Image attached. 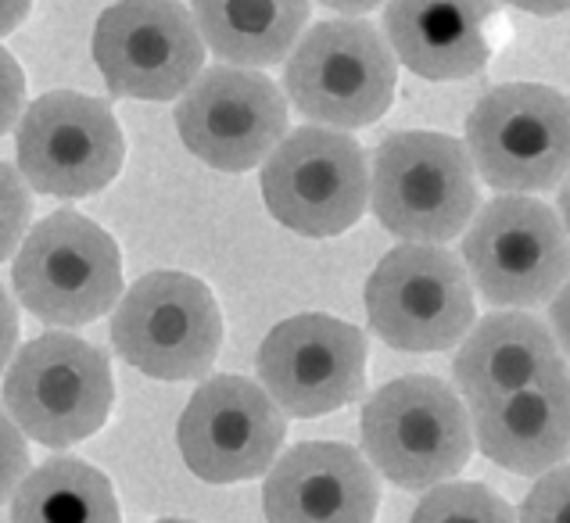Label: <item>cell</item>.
I'll return each instance as SVG.
<instances>
[{
  "label": "cell",
  "mask_w": 570,
  "mask_h": 523,
  "mask_svg": "<svg viewBox=\"0 0 570 523\" xmlns=\"http://www.w3.org/2000/svg\"><path fill=\"white\" fill-rule=\"evenodd\" d=\"M14 345H19V313H14L8 290L0 287V369L11 366Z\"/></svg>",
  "instance_id": "28"
},
{
  "label": "cell",
  "mask_w": 570,
  "mask_h": 523,
  "mask_svg": "<svg viewBox=\"0 0 570 523\" xmlns=\"http://www.w3.org/2000/svg\"><path fill=\"white\" fill-rule=\"evenodd\" d=\"M549 330H552V337H557L563 363L570 366V280L560 287V294L549 305Z\"/></svg>",
  "instance_id": "27"
},
{
  "label": "cell",
  "mask_w": 570,
  "mask_h": 523,
  "mask_svg": "<svg viewBox=\"0 0 570 523\" xmlns=\"http://www.w3.org/2000/svg\"><path fill=\"white\" fill-rule=\"evenodd\" d=\"M155 523H194V520H155Z\"/></svg>",
  "instance_id": "33"
},
{
  "label": "cell",
  "mask_w": 570,
  "mask_h": 523,
  "mask_svg": "<svg viewBox=\"0 0 570 523\" xmlns=\"http://www.w3.org/2000/svg\"><path fill=\"white\" fill-rule=\"evenodd\" d=\"M19 302L40 323L87 326L122 298V255L94 219L65 208L29 226L11 266Z\"/></svg>",
  "instance_id": "4"
},
{
  "label": "cell",
  "mask_w": 570,
  "mask_h": 523,
  "mask_svg": "<svg viewBox=\"0 0 570 523\" xmlns=\"http://www.w3.org/2000/svg\"><path fill=\"white\" fill-rule=\"evenodd\" d=\"M19 172L47 198H90L119 176L126 161L122 129L105 101L76 90L37 97L22 111Z\"/></svg>",
  "instance_id": "12"
},
{
  "label": "cell",
  "mask_w": 570,
  "mask_h": 523,
  "mask_svg": "<svg viewBox=\"0 0 570 523\" xmlns=\"http://www.w3.org/2000/svg\"><path fill=\"white\" fill-rule=\"evenodd\" d=\"M184 147L219 172H248L287 137V101L255 69L219 65L190 83L176 105Z\"/></svg>",
  "instance_id": "15"
},
{
  "label": "cell",
  "mask_w": 570,
  "mask_h": 523,
  "mask_svg": "<svg viewBox=\"0 0 570 523\" xmlns=\"http://www.w3.org/2000/svg\"><path fill=\"white\" fill-rule=\"evenodd\" d=\"M466 155L502 194L560 187L570 172V101L539 83L488 90L466 119Z\"/></svg>",
  "instance_id": "9"
},
{
  "label": "cell",
  "mask_w": 570,
  "mask_h": 523,
  "mask_svg": "<svg viewBox=\"0 0 570 523\" xmlns=\"http://www.w3.org/2000/svg\"><path fill=\"white\" fill-rule=\"evenodd\" d=\"M26 111V76L22 65L0 47V137L19 122Z\"/></svg>",
  "instance_id": "26"
},
{
  "label": "cell",
  "mask_w": 570,
  "mask_h": 523,
  "mask_svg": "<svg viewBox=\"0 0 570 523\" xmlns=\"http://www.w3.org/2000/svg\"><path fill=\"white\" fill-rule=\"evenodd\" d=\"M11 523H122L116 487L83 460L58 455L29 470L11 499Z\"/></svg>",
  "instance_id": "21"
},
{
  "label": "cell",
  "mask_w": 570,
  "mask_h": 523,
  "mask_svg": "<svg viewBox=\"0 0 570 523\" xmlns=\"http://www.w3.org/2000/svg\"><path fill=\"white\" fill-rule=\"evenodd\" d=\"M410 523H517L513 505L478 481L438 484L420 499Z\"/></svg>",
  "instance_id": "22"
},
{
  "label": "cell",
  "mask_w": 570,
  "mask_h": 523,
  "mask_svg": "<svg viewBox=\"0 0 570 523\" xmlns=\"http://www.w3.org/2000/svg\"><path fill=\"white\" fill-rule=\"evenodd\" d=\"M116 398L108 355L90 341L51 330L11 358L4 408L19 431L47 448H69L105 427Z\"/></svg>",
  "instance_id": "5"
},
{
  "label": "cell",
  "mask_w": 570,
  "mask_h": 523,
  "mask_svg": "<svg viewBox=\"0 0 570 523\" xmlns=\"http://www.w3.org/2000/svg\"><path fill=\"white\" fill-rule=\"evenodd\" d=\"M557 205H560V219H563L567 237H570V172L563 176V184H560V198H557Z\"/></svg>",
  "instance_id": "32"
},
{
  "label": "cell",
  "mask_w": 570,
  "mask_h": 523,
  "mask_svg": "<svg viewBox=\"0 0 570 523\" xmlns=\"http://www.w3.org/2000/svg\"><path fill=\"white\" fill-rule=\"evenodd\" d=\"M463 266L484 302L539 308L570 280V237L557 208L528 194L488 201L463 237Z\"/></svg>",
  "instance_id": "6"
},
{
  "label": "cell",
  "mask_w": 570,
  "mask_h": 523,
  "mask_svg": "<svg viewBox=\"0 0 570 523\" xmlns=\"http://www.w3.org/2000/svg\"><path fill=\"white\" fill-rule=\"evenodd\" d=\"M90 51L108 90L134 101H176L205 65V40L180 0H119L94 26Z\"/></svg>",
  "instance_id": "11"
},
{
  "label": "cell",
  "mask_w": 570,
  "mask_h": 523,
  "mask_svg": "<svg viewBox=\"0 0 570 523\" xmlns=\"http://www.w3.org/2000/svg\"><path fill=\"white\" fill-rule=\"evenodd\" d=\"M377 505V470L337 441H302L287 448L263 484L269 523H373Z\"/></svg>",
  "instance_id": "16"
},
{
  "label": "cell",
  "mask_w": 570,
  "mask_h": 523,
  "mask_svg": "<svg viewBox=\"0 0 570 523\" xmlns=\"http://www.w3.org/2000/svg\"><path fill=\"white\" fill-rule=\"evenodd\" d=\"M29 8H32V0H0V37H8V32L22 26Z\"/></svg>",
  "instance_id": "29"
},
{
  "label": "cell",
  "mask_w": 570,
  "mask_h": 523,
  "mask_svg": "<svg viewBox=\"0 0 570 523\" xmlns=\"http://www.w3.org/2000/svg\"><path fill=\"white\" fill-rule=\"evenodd\" d=\"M502 4H510L517 11H528V14H542V19L570 11V0H502Z\"/></svg>",
  "instance_id": "30"
},
{
  "label": "cell",
  "mask_w": 570,
  "mask_h": 523,
  "mask_svg": "<svg viewBox=\"0 0 570 523\" xmlns=\"http://www.w3.org/2000/svg\"><path fill=\"white\" fill-rule=\"evenodd\" d=\"M563 369L570 366L563 363L560 345L549 326L539 316L510 308V313L484 316L463 337L452 363V377L460 398L470 408H478Z\"/></svg>",
  "instance_id": "19"
},
{
  "label": "cell",
  "mask_w": 570,
  "mask_h": 523,
  "mask_svg": "<svg viewBox=\"0 0 570 523\" xmlns=\"http://www.w3.org/2000/svg\"><path fill=\"white\" fill-rule=\"evenodd\" d=\"M111 345L155 381H198L216 366L223 313L198 276L158 269L140 276L111 316Z\"/></svg>",
  "instance_id": "7"
},
{
  "label": "cell",
  "mask_w": 570,
  "mask_h": 523,
  "mask_svg": "<svg viewBox=\"0 0 570 523\" xmlns=\"http://www.w3.org/2000/svg\"><path fill=\"white\" fill-rule=\"evenodd\" d=\"M255 366L284 416L316 420L363 398L366 337L348 319L323 313L291 316L266 334Z\"/></svg>",
  "instance_id": "14"
},
{
  "label": "cell",
  "mask_w": 570,
  "mask_h": 523,
  "mask_svg": "<svg viewBox=\"0 0 570 523\" xmlns=\"http://www.w3.org/2000/svg\"><path fill=\"white\" fill-rule=\"evenodd\" d=\"M29 477V445L19 423L8 416V408H0V505L11 502L19 484Z\"/></svg>",
  "instance_id": "25"
},
{
  "label": "cell",
  "mask_w": 570,
  "mask_h": 523,
  "mask_svg": "<svg viewBox=\"0 0 570 523\" xmlns=\"http://www.w3.org/2000/svg\"><path fill=\"white\" fill-rule=\"evenodd\" d=\"M399 58L370 22H316L284 65V90L305 119L327 129L373 126L395 101Z\"/></svg>",
  "instance_id": "3"
},
{
  "label": "cell",
  "mask_w": 570,
  "mask_h": 523,
  "mask_svg": "<svg viewBox=\"0 0 570 523\" xmlns=\"http://www.w3.org/2000/svg\"><path fill=\"white\" fill-rule=\"evenodd\" d=\"M29 219H32L29 184L19 169L0 161V262L19 255L22 240L29 234Z\"/></svg>",
  "instance_id": "23"
},
{
  "label": "cell",
  "mask_w": 570,
  "mask_h": 523,
  "mask_svg": "<svg viewBox=\"0 0 570 523\" xmlns=\"http://www.w3.org/2000/svg\"><path fill=\"white\" fill-rule=\"evenodd\" d=\"M370 208L405 244H445L478 216V169L466 144L410 129L373 151Z\"/></svg>",
  "instance_id": "1"
},
{
  "label": "cell",
  "mask_w": 570,
  "mask_h": 523,
  "mask_svg": "<svg viewBox=\"0 0 570 523\" xmlns=\"http://www.w3.org/2000/svg\"><path fill=\"white\" fill-rule=\"evenodd\" d=\"M517 523H570V463L542 473L520 502Z\"/></svg>",
  "instance_id": "24"
},
{
  "label": "cell",
  "mask_w": 570,
  "mask_h": 523,
  "mask_svg": "<svg viewBox=\"0 0 570 523\" xmlns=\"http://www.w3.org/2000/svg\"><path fill=\"white\" fill-rule=\"evenodd\" d=\"M492 0H387L384 40L413 76L449 83L478 76L492 58Z\"/></svg>",
  "instance_id": "17"
},
{
  "label": "cell",
  "mask_w": 570,
  "mask_h": 523,
  "mask_svg": "<svg viewBox=\"0 0 570 523\" xmlns=\"http://www.w3.org/2000/svg\"><path fill=\"white\" fill-rule=\"evenodd\" d=\"M263 201L291 234L337 237L352 230L370 205L363 147L341 129H295L263 161Z\"/></svg>",
  "instance_id": "10"
},
{
  "label": "cell",
  "mask_w": 570,
  "mask_h": 523,
  "mask_svg": "<svg viewBox=\"0 0 570 523\" xmlns=\"http://www.w3.org/2000/svg\"><path fill=\"white\" fill-rule=\"evenodd\" d=\"M470 427L484 460L520 477L563 466L570 455V369L470 408Z\"/></svg>",
  "instance_id": "18"
},
{
  "label": "cell",
  "mask_w": 570,
  "mask_h": 523,
  "mask_svg": "<svg viewBox=\"0 0 570 523\" xmlns=\"http://www.w3.org/2000/svg\"><path fill=\"white\" fill-rule=\"evenodd\" d=\"M366 463L405 492H431L470 463L474 427L463 398L438 377H399L363 405Z\"/></svg>",
  "instance_id": "2"
},
{
  "label": "cell",
  "mask_w": 570,
  "mask_h": 523,
  "mask_svg": "<svg viewBox=\"0 0 570 523\" xmlns=\"http://www.w3.org/2000/svg\"><path fill=\"white\" fill-rule=\"evenodd\" d=\"M320 4L331 8V11H341V14H363V11L381 8L384 0H320Z\"/></svg>",
  "instance_id": "31"
},
{
  "label": "cell",
  "mask_w": 570,
  "mask_h": 523,
  "mask_svg": "<svg viewBox=\"0 0 570 523\" xmlns=\"http://www.w3.org/2000/svg\"><path fill=\"white\" fill-rule=\"evenodd\" d=\"M205 47L237 69L281 65L308 22V0H194Z\"/></svg>",
  "instance_id": "20"
},
{
  "label": "cell",
  "mask_w": 570,
  "mask_h": 523,
  "mask_svg": "<svg viewBox=\"0 0 570 523\" xmlns=\"http://www.w3.org/2000/svg\"><path fill=\"white\" fill-rule=\"evenodd\" d=\"M284 437L287 420L281 405L263 384L234 373L205 381L176 423V445L187 470L208 484L263 477L281 460Z\"/></svg>",
  "instance_id": "13"
},
{
  "label": "cell",
  "mask_w": 570,
  "mask_h": 523,
  "mask_svg": "<svg viewBox=\"0 0 570 523\" xmlns=\"http://www.w3.org/2000/svg\"><path fill=\"white\" fill-rule=\"evenodd\" d=\"M370 330L399 352H445L474 330V284L460 258L442 244H399L366 290Z\"/></svg>",
  "instance_id": "8"
}]
</instances>
